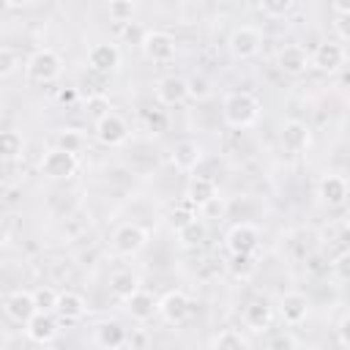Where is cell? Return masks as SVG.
I'll return each instance as SVG.
<instances>
[{
  "label": "cell",
  "mask_w": 350,
  "mask_h": 350,
  "mask_svg": "<svg viewBox=\"0 0 350 350\" xmlns=\"http://www.w3.org/2000/svg\"><path fill=\"white\" fill-rule=\"evenodd\" d=\"M260 112H262V104L249 90H232L221 104V118L230 129H252L260 120Z\"/></svg>",
  "instance_id": "cell-1"
},
{
  "label": "cell",
  "mask_w": 350,
  "mask_h": 350,
  "mask_svg": "<svg viewBox=\"0 0 350 350\" xmlns=\"http://www.w3.org/2000/svg\"><path fill=\"white\" fill-rule=\"evenodd\" d=\"M60 71H63V57L55 49H49V46L36 49L25 60V74H27L30 82H41V85L44 82H52V79L60 77Z\"/></svg>",
  "instance_id": "cell-2"
},
{
  "label": "cell",
  "mask_w": 350,
  "mask_h": 350,
  "mask_svg": "<svg viewBox=\"0 0 350 350\" xmlns=\"http://www.w3.org/2000/svg\"><path fill=\"white\" fill-rule=\"evenodd\" d=\"M77 170H79V156L66 153L60 148L44 150V156L38 161V172L44 178H49V180H68V178L77 175Z\"/></svg>",
  "instance_id": "cell-3"
},
{
  "label": "cell",
  "mask_w": 350,
  "mask_h": 350,
  "mask_svg": "<svg viewBox=\"0 0 350 350\" xmlns=\"http://www.w3.org/2000/svg\"><path fill=\"white\" fill-rule=\"evenodd\" d=\"M262 44H265V36H262V30L254 27V25H238V27L230 33V38H227V46H230L232 57H238V60H252V57H257L260 49H262Z\"/></svg>",
  "instance_id": "cell-4"
},
{
  "label": "cell",
  "mask_w": 350,
  "mask_h": 350,
  "mask_svg": "<svg viewBox=\"0 0 350 350\" xmlns=\"http://www.w3.org/2000/svg\"><path fill=\"white\" fill-rule=\"evenodd\" d=\"M194 314V301L183 290H170L159 298V317L170 325H183Z\"/></svg>",
  "instance_id": "cell-5"
},
{
  "label": "cell",
  "mask_w": 350,
  "mask_h": 350,
  "mask_svg": "<svg viewBox=\"0 0 350 350\" xmlns=\"http://www.w3.org/2000/svg\"><path fill=\"white\" fill-rule=\"evenodd\" d=\"M148 241H150L148 230H145L142 224H137V221H126V224H120V227L112 232V249H115L118 254H123V257L139 254V252L148 246Z\"/></svg>",
  "instance_id": "cell-6"
},
{
  "label": "cell",
  "mask_w": 350,
  "mask_h": 350,
  "mask_svg": "<svg viewBox=\"0 0 350 350\" xmlns=\"http://www.w3.org/2000/svg\"><path fill=\"white\" fill-rule=\"evenodd\" d=\"M139 49H142V55H145L148 60H153V63H170V60H175V55H178L175 38H172L167 30H145Z\"/></svg>",
  "instance_id": "cell-7"
},
{
  "label": "cell",
  "mask_w": 350,
  "mask_h": 350,
  "mask_svg": "<svg viewBox=\"0 0 350 350\" xmlns=\"http://www.w3.org/2000/svg\"><path fill=\"white\" fill-rule=\"evenodd\" d=\"M224 246L230 254H254L260 246V230L252 221H238L227 230Z\"/></svg>",
  "instance_id": "cell-8"
},
{
  "label": "cell",
  "mask_w": 350,
  "mask_h": 350,
  "mask_svg": "<svg viewBox=\"0 0 350 350\" xmlns=\"http://www.w3.org/2000/svg\"><path fill=\"white\" fill-rule=\"evenodd\" d=\"M3 312L8 320L19 323V325H27L36 314H38V306H36V298L30 290H11L3 301Z\"/></svg>",
  "instance_id": "cell-9"
},
{
  "label": "cell",
  "mask_w": 350,
  "mask_h": 350,
  "mask_svg": "<svg viewBox=\"0 0 350 350\" xmlns=\"http://www.w3.org/2000/svg\"><path fill=\"white\" fill-rule=\"evenodd\" d=\"M347 63V49L345 44L336 38V41H320L312 52V66L317 71H325V74H334L339 71L342 66Z\"/></svg>",
  "instance_id": "cell-10"
},
{
  "label": "cell",
  "mask_w": 350,
  "mask_h": 350,
  "mask_svg": "<svg viewBox=\"0 0 350 350\" xmlns=\"http://www.w3.org/2000/svg\"><path fill=\"white\" fill-rule=\"evenodd\" d=\"M93 137H96V142L104 145V148H118V145H123V142L129 139V123H126L118 112H112V115H107L104 120L93 123Z\"/></svg>",
  "instance_id": "cell-11"
},
{
  "label": "cell",
  "mask_w": 350,
  "mask_h": 350,
  "mask_svg": "<svg viewBox=\"0 0 350 350\" xmlns=\"http://www.w3.org/2000/svg\"><path fill=\"white\" fill-rule=\"evenodd\" d=\"M88 66L98 74H112L120 68V49L112 41H96L88 49Z\"/></svg>",
  "instance_id": "cell-12"
},
{
  "label": "cell",
  "mask_w": 350,
  "mask_h": 350,
  "mask_svg": "<svg viewBox=\"0 0 350 350\" xmlns=\"http://www.w3.org/2000/svg\"><path fill=\"white\" fill-rule=\"evenodd\" d=\"M202 159H205V148L197 139H180V142H175V148L170 153V161L178 172H194Z\"/></svg>",
  "instance_id": "cell-13"
},
{
  "label": "cell",
  "mask_w": 350,
  "mask_h": 350,
  "mask_svg": "<svg viewBox=\"0 0 350 350\" xmlns=\"http://www.w3.org/2000/svg\"><path fill=\"white\" fill-rule=\"evenodd\" d=\"M317 197L328 205V208H339V205H347L350 202V186L342 175H323L320 183H317Z\"/></svg>",
  "instance_id": "cell-14"
},
{
  "label": "cell",
  "mask_w": 350,
  "mask_h": 350,
  "mask_svg": "<svg viewBox=\"0 0 350 350\" xmlns=\"http://www.w3.org/2000/svg\"><path fill=\"white\" fill-rule=\"evenodd\" d=\"M156 98L164 107H178L189 98V82L178 74H167V77L156 79Z\"/></svg>",
  "instance_id": "cell-15"
},
{
  "label": "cell",
  "mask_w": 350,
  "mask_h": 350,
  "mask_svg": "<svg viewBox=\"0 0 350 350\" xmlns=\"http://www.w3.org/2000/svg\"><path fill=\"white\" fill-rule=\"evenodd\" d=\"M276 66L290 74V77H298L304 74L309 66H312V55H306V49L301 44H284L279 52H276Z\"/></svg>",
  "instance_id": "cell-16"
},
{
  "label": "cell",
  "mask_w": 350,
  "mask_h": 350,
  "mask_svg": "<svg viewBox=\"0 0 350 350\" xmlns=\"http://www.w3.org/2000/svg\"><path fill=\"white\" fill-rule=\"evenodd\" d=\"M309 306H312L309 298L304 293H298V290H290V293H284L279 298V314H282V320L287 325H301L309 317Z\"/></svg>",
  "instance_id": "cell-17"
},
{
  "label": "cell",
  "mask_w": 350,
  "mask_h": 350,
  "mask_svg": "<svg viewBox=\"0 0 350 350\" xmlns=\"http://www.w3.org/2000/svg\"><path fill=\"white\" fill-rule=\"evenodd\" d=\"M279 139H282V145L287 148V150H293V153H301V150H306L309 145H312V129L304 123V120H284L282 123V129H279Z\"/></svg>",
  "instance_id": "cell-18"
},
{
  "label": "cell",
  "mask_w": 350,
  "mask_h": 350,
  "mask_svg": "<svg viewBox=\"0 0 350 350\" xmlns=\"http://www.w3.org/2000/svg\"><path fill=\"white\" fill-rule=\"evenodd\" d=\"M243 325L249 328V331H254V334H262V331H268L271 328V323H273V306L265 301V298H254V301H249L246 306H243Z\"/></svg>",
  "instance_id": "cell-19"
},
{
  "label": "cell",
  "mask_w": 350,
  "mask_h": 350,
  "mask_svg": "<svg viewBox=\"0 0 350 350\" xmlns=\"http://www.w3.org/2000/svg\"><path fill=\"white\" fill-rule=\"evenodd\" d=\"M216 197H219V186H216L213 178H208V175H191L189 178V183H186V202H191L197 211L202 205H208L211 200H216Z\"/></svg>",
  "instance_id": "cell-20"
},
{
  "label": "cell",
  "mask_w": 350,
  "mask_h": 350,
  "mask_svg": "<svg viewBox=\"0 0 350 350\" xmlns=\"http://www.w3.org/2000/svg\"><path fill=\"white\" fill-rule=\"evenodd\" d=\"M139 290H142V287H139V276H137L134 271H129V268L112 271V276H109V293H112L115 301L129 304Z\"/></svg>",
  "instance_id": "cell-21"
},
{
  "label": "cell",
  "mask_w": 350,
  "mask_h": 350,
  "mask_svg": "<svg viewBox=\"0 0 350 350\" xmlns=\"http://www.w3.org/2000/svg\"><path fill=\"white\" fill-rule=\"evenodd\" d=\"M57 320H55V314H49V312H38L27 325H25V334H27V339L30 342H36V345H49V342H55L57 339Z\"/></svg>",
  "instance_id": "cell-22"
},
{
  "label": "cell",
  "mask_w": 350,
  "mask_h": 350,
  "mask_svg": "<svg viewBox=\"0 0 350 350\" xmlns=\"http://www.w3.org/2000/svg\"><path fill=\"white\" fill-rule=\"evenodd\" d=\"M55 314H57L60 320H66V323H77V320H82V317L88 314V301H85V295L77 293V290H63L60 298H57V309H55Z\"/></svg>",
  "instance_id": "cell-23"
},
{
  "label": "cell",
  "mask_w": 350,
  "mask_h": 350,
  "mask_svg": "<svg viewBox=\"0 0 350 350\" xmlns=\"http://www.w3.org/2000/svg\"><path fill=\"white\" fill-rule=\"evenodd\" d=\"M93 336H96V345L104 347V350H120L123 345H129V331L118 320L98 323L96 331H93Z\"/></svg>",
  "instance_id": "cell-24"
},
{
  "label": "cell",
  "mask_w": 350,
  "mask_h": 350,
  "mask_svg": "<svg viewBox=\"0 0 350 350\" xmlns=\"http://www.w3.org/2000/svg\"><path fill=\"white\" fill-rule=\"evenodd\" d=\"M126 312L131 314V320L145 323V320H150L153 314H159V301H153V295H150V293L139 290V293L126 304Z\"/></svg>",
  "instance_id": "cell-25"
},
{
  "label": "cell",
  "mask_w": 350,
  "mask_h": 350,
  "mask_svg": "<svg viewBox=\"0 0 350 350\" xmlns=\"http://www.w3.org/2000/svg\"><path fill=\"white\" fill-rule=\"evenodd\" d=\"M55 148L79 156V153L88 148V137H85V131H79V129H60L57 137H55Z\"/></svg>",
  "instance_id": "cell-26"
},
{
  "label": "cell",
  "mask_w": 350,
  "mask_h": 350,
  "mask_svg": "<svg viewBox=\"0 0 350 350\" xmlns=\"http://www.w3.org/2000/svg\"><path fill=\"white\" fill-rule=\"evenodd\" d=\"M211 350H249V342H246V336H243L241 331H235V328H221V331L213 336Z\"/></svg>",
  "instance_id": "cell-27"
},
{
  "label": "cell",
  "mask_w": 350,
  "mask_h": 350,
  "mask_svg": "<svg viewBox=\"0 0 350 350\" xmlns=\"http://www.w3.org/2000/svg\"><path fill=\"white\" fill-rule=\"evenodd\" d=\"M227 268H230V273H232L235 279L246 282V279H252V276H254L257 262H254V254H230Z\"/></svg>",
  "instance_id": "cell-28"
},
{
  "label": "cell",
  "mask_w": 350,
  "mask_h": 350,
  "mask_svg": "<svg viewBox=\"0 0 350 350\" xmlns=\"http://www.w3.org/2000/svg\"><path fill=\"white\" fill-rule=\"evenodd\" d=\"M0 145H3V159H5V161H16V159H22V153H25V139H22V134L14 131V129L3 131Z\"/></svg>",
  "instance_id": "cell-29"
},
{
  "label": "cell",
  "mask_w": 350,
  "mask_h": 350,
  "mask_svg": "<svg viewBox=\"0 0 350 350\" xmlns=\"http://www.w3.org/2000/svg\"><path fill=\"white\" fill-rule=\"evenodd\" d=\"M257 11L268 19H284L290 11H295V0H262Z\"/></svg>",
  "instance_id": "cell-30"
},
{
  "label": "cell",
  "mask_w": 350,
  "mask_h": 350,
  "mask_svg": "<svg viewBox=\"0 0 350 350\" xmlns=\"http://www.w3.org/2000/svg\"><path fill=\"white\" fill-rule=\"evenodd\" d=\"M33 298H36V306H38V312H49V314H55L60 293H57L55 287H49V284H38V287L33 290Z\"/></svg>",
  "instance_id": "cell-31"
},
{
  "label": "cell",
  "mask_w": 350,
  "mask_h": 350,
  "mask_svg": "<svg viewBox=\"0 0 350 350\" xmlns=\"http://www.w3.org/2000/svg\"><path fill=\"white\" fill-rule=\"evenodd\" d=\"M107 14H109L112 22L131 25V19H134V14H137V3H131V0H112V3L107 5Z\"/></svg>",
  "instance_id": "cell-32"
},
{
  "label": "cell",
  "mask_w": 350,
  "mask_h": 350,
  "mask_svg": "<svg viewBox=\"0 0 350 350\" xmlns=\"http://www.w3.org/2000/svg\"><path fill=\"white\" fill-rule=\"evenodd\" d=\"M85 112H88V118H90L93 123H98V120H104L107 115H112V104H109L107 96L96 93V96H90V98L85 101Z\"/></svg>",
  "instance_id": "cell-33"
},
{
  "label": "cell",
  "mask_w": 350,
  "mask_h": 350,
  "mask_svg": "<svg viewBox=\"0 0 350 350\" xmlns=\"http://www.w3.org/2000/svg\"><path fill=\"white\" fill-rule=\"evenodd\" d=\"M178 241L183 246H200L205 241V221L202 219H194L191 224H186L183 230H178Z\"/></svg>",
  "instance_id": "cell-34"
},
{
  "label": "cell",
  "mask_w": 350,
  "mask_h": 350,
  "mask_svg": "<svg viewBox=\"0 0 350 350\" xmlns=\"http://www.w3.org/2000/svg\"><path fill=\"white\" fill-rule=\"evenodd\" d=\"M186 82H189V98H191V101H205V98L213 93V88H211V79H208V77H202V74H197V77H189Z\"/></svg>",
  "instance_id": "cell-35"
},
{
  "label": "cell",
  "mask_w": 350,
  "mask_h": 350,
  "mask_svg": "<svg viewBox=\"0 0 350 350\" xmlns=\"http://www.w3.org/2000/svg\"><path fill=\"white\" fill-rule=\"evenodd\" d=\"M22 66V57L14 46H0V77H11Z\"/></svg>",
  "instance_id": "cell-36"
},
{
  "label": "cell",
  "mask_w": 350,
  "mask_h": 350,
  "mask_svg": "<svg viewBox=\"0 0 350 350\" xmlns=\"http://www.w3.org/2000/svg\"><path fill=\"white\" fill-rule=\"evenodd\" d=\"M197 219V211H194V205L191 202H186L183 208H178V211H172V216H170V224L175 227V232L178 230H183L186 224H191Z\"/></svg>",
  "instance_id": "cell-37"
},
{
  "label": "cell",
  "mask_w": 350,
  "mask_h": 350,
  "mask_svg": "<svg viewBox=\"0 0 350 350\" xmlns=\"http://www.w3.org/2000/svg\"><path fill=\"white\" fill-rule=\"evenodd\" d=\"M331 271L339 282H350V252H342L339 257L331 260Z\"/></svg>",
  "instance_id": "cell-38"
},
{
  "label": "cell",
  "mask_w": 350,
  "mask_h": 350,
  "mask_svg": "<svg viewBox=\"0 0 350 350\" xmlns=\"http://www.w3.org/2000/svg\"><path fill=\"white\" fill-rule=\"evenodd\" d=\"M224 213H227V202H224L221 197H216V200H211L208 205L200 208V216H202V219H221Z\"/></svg>",
  "instance_id": "cell-39"
},
{
  "label": "cell",
  "mask_w": 350,
  "mask_h": 350,
  "mask_svg": "<svg viewBox=\"0 0 350 350\" xmlns=\"http://www.w3.org/2000/svg\"><path fill=\"white\" fill-rule=\"evenodd\" d=\"M301 345L295 342V336L293 334H276L271 342H268V347L265 350H298Z\"/></svg>",
  "instance_id": "cell-40"
},
{
  "label": "cell",
  "mask_w": 350,
  "mask_h": 350,
  "mask_svg": "<svg viewBox=\"0 0 350 350\" xmlns=\"http://www.w3.org/2000/svg\"><path fill=\"white\" fill-rule=\"evenodd\" d=\"M150 347V336L145 328H134L129 334V350H148Z\"/></svg>",
  "instance_id": "cell-41"
},
{
  "label": "cell",
  "mask_w": 350,
  "mask_h": 350,
  "mask_svg": "<svg viewBox=\"0 0 350 350\" xmlns=\"http://www.w3.org/2000/svg\"><path fill=\"white\" fill-rule=\"evenodd\" d=\"M336 22H334V30H336V36H339V41L345 44V41H350V16H334Z\"/></svg>",
  "instance_id": "cell-42"
},
{
  "label": "cell",
  "mask_w": 350,
  "mask_h": 350,
  "mask_svg": "<svg viewBox=\"0 0 350 350\" xmlns=\"http://www.w3.org/2000/svg\"><path fill=\"white\" fill-rule=\"evenodd\" d=\"M336 334H339V342L350 350V314H345V317H342V323H339Z\"/></svg>",
  "instance_id": "cell-43"
},
{
  "label": "cell",
  "mask_w": 350,
  "mask_h": 350,
  "mask_svg": "<svg viewBox=\"0 0 350 350\" xmlns=\"http://www.w3.org/2000/svg\"><path fill=\"white\" fill-rule=\"evenodd\" d=\"M331 11H334V16H350V0H334Z\"/></svg>",
  "instance_id": "cell-44"
},
{
  "label": "cell",
  "mask_w": 350,
  "mask_h": 350,
  "mask_svg": "<svg viewBox=\"0 0 350 350\" xmlns=\"http://www.w3.org/2000/svg\"><path fill=\"white\" fill-rule=\"evenodd\" d=\"M342 221H345V227L350 230V202L345 205V216H342Z\"/></svg>",
  "instance_id": "cell-45"
},
{
  "label": "cell",
  "mask_w": 350,
  "mask_h": 350,
  "mask_svg": "<svg viewBox=\"0 0 350 350\" xmlns=\"http://www.w3.org/2000/svg\"><path fill=\"white\" fill-rule=\"evenodd\" d=\"M71 98H74V90H63V93H60V101H63V104L71 101Z\"/></svg>",
  "instance_id": "cell-46"
},
{
  "label": "cell",
  "mask_w": 350,
  "mask_h": 350,
  "mask_svg": "<svg viewBox=\"0 0 350 350\" xmlns=\"http://www.w3.org/2000/svg\"><path fill=\"white\" fill-rule=\"evenodd\" d=\"M298 350H317V347H314V345H301Z\"/></svg>",
  "instance_id": "cell-47"
},
{
  "label": "cell",
  "mask_w": 350,
  "mask_h": 350,
  "mask_svg": "<svg viewBox=\"0 0 350 350\" xmlns=\"http://www.w3.org/2000/svg\"><path fill=\"white\" fill-rule=\"evenodd\" d=\"M347 60H350V57H347Z\"/></svg>",
  "instance_id": "cell-48"
}]
</instances>
